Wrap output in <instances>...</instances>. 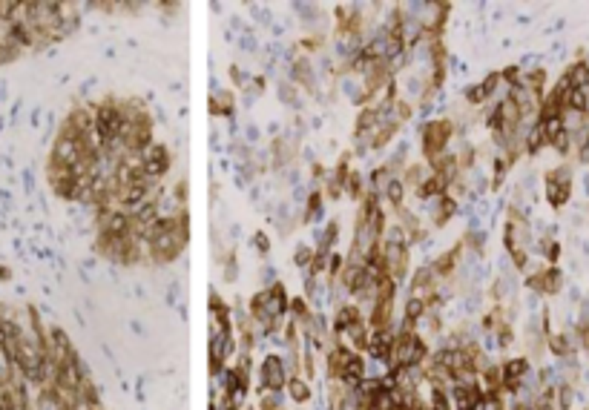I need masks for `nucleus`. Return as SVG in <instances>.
I'll return each instance as SVG.
<instances>
[{
	"label": "nucleus",
	"mask_w": 589,
	"mask_h": 410,
	"mask_svg": "<svg viewBox=\"0 0 589 410\" xmlns=\"http://www.w3.org/2000/svg\"><path fill=\"white\" fill-rule=\"evenodd\" d=\"M457 138V124H454L448 115H437V118H428L420 124V152L423 161L428 164L437 155L448 152L451 141Z\"/></svg>",
	"instance_id": "f257e3e1"
},
{
	"label": "nucleus",
	"mask_w": 589,
	"mask_h": 410,
	"mask_svg": "<svg viewBox=\"0 0 589 410\" xmlns=\"http://www.w3.org/2000/svg\"><path fill=\"white\" fill-rule=\"evenodd\" d=\"M428 353H431V342L420 330H417V333H397L391 362L400 367H408V370H420L428 362Z\"/></svg>",
	"instance_id": "f03ea898"
},
{
	"label": "nucleus",
	"mask_w": 589,
	"mask_h": 410,
	"mask_svg": "<svg viewBox=\"0 0 589 410\" xmlns=\"http://www.w3.org/2000/svg\"><path fill=\"white\" fill-rule=\"evenodd\" d=\"M543 195L552 209H563L572 198V167L558 164L543 172Z\"/></svg>",
	"instance_id": "7ed1b4c3"
},
{
	"label": "nucleus",
	"mask_w": 589,
	"mask_h": 410,
	"mask_svg": "<svg viewBox=\"0 0 589 410\" xmlns=\"http://www.w3.org/2000/svg\"><path fill=\"white\" fill-rule=\"evenodd\" d=\"M256 396L259 393H284V384H288V367H284V359L279 353H264L262 362L256 364Z\"/></svg>",
	"instance_id": "20e7f679"
},
{
	"label": "nucleus",
	"mask_w": 589,
	"mask_h": 410,
	"mask_svg": "<svg viewBox=\"0 0 589 410\" xmlns=\"http://www.w3.org/2000/svg\"><path fill=\"white\" fill-rule=\"evenodd\" d=\"M288 81L302 95L316 97L319 95V75H316V66H314V57H308V55L293 57V61L288 64Z\"/></svg>",
	"instance_id": "39448f33"
},
{
	"label": "nucleus",
	"mask_w": 589,
	"mask_h": 410,
	"mask_svg": "<svg viewBox=\"0 0 589 410\" xmlns=\"http://www.w3.org/2000/svg\"><path fill=\"white\" fill-rule=\"evenodd\" d=\"M379 250H383L386 272H388L397 284H406L408 276H411V247H406V244H383V241H379Z\"/></svg>",
	"instance_id": "423d86ee"
},
{
	"label": "nucleus",
	"mask_w": 589,
	"mask_h": 410,
	"mask_svg": "<svg viewBox=\"0 0 589 410\" xmlns=\"http://www.w3.org/2000/svg\"><path fill=\"white\" fill-rule=\"evenodd\" d=\"M138 164H141V169H144V175H149V178H156V181H161V178H167V172L173 169V152H170V147L167 144H149L141 155H138Z\"/></svg>",
	"instance_id": "0eeeda50"
},
{
	"label": "nucleus",
	"mask_w": 589,
	"mask_h": 410,
	"mask_svg": "<svg viewBox=\"0 0 589 410\" xmlns=\"http://www.w3.org/2000/svg\"><path fill=\"white\" fill-rule=\"evenodd\" d=\"M463 256H466V247H463V241L457 239L448 250H443V252H437V256L428 261V270L434 272L437 279L440 281H448L454 272L460 270V264H463Z\"/></svg>",
	"instance_id": "6e6552de"
},
{
	"label": "nucleus",
	"mask_w": 589,
	"mask_h": 410,
	"mask_svg": "<svg viewBox=\"0 0 589 410\" xmlns=\"http://www.w3.org/2000/svg\"><path fill=\"white\" fill-rule=\"evenodd\" d=\"M460 212V201L454 198V195H440V198H434L428 201V230H443L454 221V216Z\"/></svg>",
	"instance_id": "1a4fd4ad"
},
{
	"label": "nucleus",
	"mask_w": 589,
	"mask_h": 410,
	"mask_svg": "<svg viewBox=\"0 0 589 410\" xmlns=\"http://www.w3.org/2000/svg\"><path fill=\"white\" fill-rule=\"evenodd\" d=\"M394 339H397V327L388 330H371V342L365 350V359L377 362V364H386L394 356Z\"/></svg>",
	"instance_id": "9d476101"
},
{
	"label": "nucleus",
	"mask_w": 589,
	"mask_h": 410,
	"mask_svg": "<svg viewBox=\"0 0 589 410\" xmlns=\"http://www.w3.org/2000/svg\"><path fill=\"white\" fill-rule=\"evenodd\" d=\"M207 109H210L213 118H224L233 121L236 118V92L230 86H219V81H213V92L207 97Z\"/></svg>",
	"instance_id": "9b49d317"
},
{
	"label": "nucleus",
	"mask_w": 589,
	"mask_h": 410,
	"mask_svg": "<svg viewBox=\"0 0 589 410\" xmlns=\"http://www.w3.org/2000/svg\"><path fill=\"white\" fill-rule=\"evenodd\" d=\"M365 319V310L359 307L356 301H339L336 307H334V319L328 322L331 324V333L336 336V339H342L345 336V330L351 327V324H356V322H363Z\"/></svg>",
	"instance_id": "f8f14e48"
},
{
	"label": "nucleus",
	"mask_w": 589,
	"mask_h": 410,
	"mask_svg": "<svg viewBox=\"0 0 589 410\" xmlns=\"http://www.w3.org/2000/svg\"><path fill=\"white\" fill-rule=\"evenodd\" d=\"M400 132H403V124L394 118L391 109H386V112H383V121H379V127H377L374 135H371V152H383L386 147H391Z\"/></svg>",
	"instance_id": "ddd939ff"
},
{
	"label": "nucleus",
	"mask_w": 589,
	"mask_h": 410,
	"mask_svg": "<svg viewBox=\"0 0 589 410\" xmlns=\"http://www.w3.org/2000/svg\"><path fill=\"white\" fill-rule=\"evenodd\" d=\"M408 296H420V299H428L431 292L440 287V279L434 276V272L428 270V264H423V267H417V270H411V276H408Z\"/></svg>",
	"instance_id": "4468645a"
},
{
	"label": "nucleus",
	"mask_w": 589,
	"mask_h": 410,
	"mask_svg": "<svg viewBox=\"0 0 589 410\" xmlns=\"http://www.w3.org/2000/svg\"><path fill=\"white\" fill-rule=\"evenodd\" d=\"M379 201H383V207H388L391 212H397V209L406 207L408 189H406V184H403L400 175H391V178L383 184V189H379Z\"/></svg>",
	"instance_id": "2eb2a0df"
},
{
	"label": "nucleus",
	"mask_w": 589,
	"mask_h": 410,
	"mask_svg": "<svg viewBox=\"0 0 589 410\" xmlns=\"http://www.w3.org/2000/svg\"><path fill=\"white\" fill-rule=\"evenodd\" d=\"M546 350L552 353L558 362L569 359V356H578V342L572 330H558V333H549L546 336Z\"/></svg>",
	"instance_id": "dca6fc26"
},
{
	"label": "nucleus",
	"mask_w": 589,
	"mask_h": 410,
	"mask_svg": "<svg viewBox=\"0 0 589 410\" xmlns=\"http://www.w3.org/2000/svg\"><path fill=\"white\" fill-rule=\"evenodd\" d=\"M365 324L371 330H388L397 327V304H383V301H374L365 310Z\"/></svg>",
	"instance_id": "f3484780"
},
{
	"label": "nucleus",
	"mask_w": 589,
	"mask_h": 410,
	"mask_svg": "<svg viewBox=\"0 0 589 410\" xmlns=\"http://www.w3.org/2000/svg\"><path fill=\"white\" fill-rule=\"evenodd\" d=\"M325 218V198H322L319 187H314L308 195H305V207H302V216H299V224L302 227H314Z\"/></svg>",
	"instance_id": "a211bd4d"
},
{
	"label": "nucleus",
	"mask_w": 589,
	"mask_h": 410,
	"mask_svg": "<svg viewBox=\"0 0 589 410\" xmlns=\"http://www.w3.org/2000/svg\"><path fill=\"white\" fill-rule=\"evenodd\" d=\"M311 384L314 382L302 379V376H288V384H284V399H288L291 404H296V407L311 404V399H314V387Z\"/></svg>",
	"instance_id": "6ab92c4d"
},
{
	"label": "nucleus",
	"mask_w": 589,
	"mask_h": 410,
	"mask_svg": "<svg viewBox=\"0 0 589 410\" xmlns=\"http://www.w3.org/2000/svg\"><path fill=\"white\" fill-rule=\"evenodd\" d=\"M448 192V178H443V175H437V172H428V178L417 187V189H411V195L417 201H434V198H440V195H446Z\"/></svg>",
	"instance_id": "aec40b11"
},
{
	"label": "nucleus",
	"mask_w": 589,
	"mask_h": 410,
	"mask_svg": "<svg viewBox=\"0 0 589 410\" xmlns=\"http://www.w3.org/2000/svg\"><path fill=\"white\" fill-rule=\"evenodd\" d=\"M268 292V307H271V316L276 319H288V304H291V292L284 287V281H273L271 287H264Z\"/></svg>",
	"instance_id": "412c9836"
},
{
	"label": "nucleus",
	"mask_w": 589,
	"mask_h": 410,
	"mask_svg": "<svg viewBox=\"0 0 589 410\" xmlns=\"http://www.w3.org/2000/svg\"><path fill=\"white\" fill-rule=\"evenodd\" d=\"M339 232H342L339 218H328L325 224H322V227L314 232V250H325V252L336 250V244H339Z\"/></svg>",
	"instance_id": "4be33fe9"
},
{
	"label": "nucleus",
	"mask_w": 589,
	"mask_h": 410,
	"mask_svg": "<svg viewBox=\"0 0 589 410\" xmlns=\"http://www.w3.org/2000/svg\"><path fill=\"white\" fill-rule=\"evenodd\" d=\"M342 342H345L351 350H356V353H363L365 356V350H368V342H371V327L363 322H356L345 330V336H342Z\"/></svg>",
	"instance_id": "5701e85b"
},
{
	"label": "nucleus",
	"mask_w": 589,
	"mask_h": 410,
	"mask_svg": "<svg viewBox=\"0 0 589 410\" xmlns=\"http://www.w3.org/2000/svg\"><path fill=\"white\" fill-rule=\"evenodd\" d=\"M561 81L569 86V89H589V66L583 61H575L569 64L561 75Z\"/></svg>",
	"instance_id": "b1692460"
},
{
	"label": "nucleus",
	"mask_w": 589,
	"mask_h": 410,
	"mask_svg": "<svg viewBox=\"0 0 589 410\" xmlns=\"http://www.w3.org/2000/svg\"><path fill=\"white\" fill-rule=\"evenodd\" d=\"M400 178H403V184H406V189L411 192V189H417L426 178H428V164L426 161H408L406 167H403V172H400Z\"/></svg>",
	"instance_id": "393cba45"
},
{
	"label": "nucleus",
	"mask_w": 589,
	"mask_h": 410,
	"mask_svg": "<svg viewBox=\"0 0 589 410\" xmlns=\"http://www.w3.org/2000/svg\"><path fill=\"white\" fill-rule=\"evenodd\" d=\"M454 155H457V167H460V172H463V175H471L474 169H478V147H474L469 138L457 144Z\"/></svg>",
	"instance_id": "a878e982"
},
{
	"label": "nucleus",
	"mask_w": 589,
	"mask_h": 410,
	"mask_svg": "<svg viewBox=\"0 0 589 410\" xmlns=\"http://www.w3.org/2000/svg\"><path fill=\"white\" fill-rule=\"evenodd\" d=\"M460 241H463V247L471 252V256H483V252H486V232H483L478 224H474V221L466 227V232L460 236Z\"/></svg>",
	"instance_id": "bb28decb"
},
{
	"label": "nucleus",
	"mask_w": 589,
	"mask_h": 410,
	"mask_svg": "<svg viewBox=\"0 0 589 410\" xmlns=\"http://www.w3.org/2000/svg\"><path fill=\"white\" fill-rule=\"evenodd\" d=\"M276 97L282 101V106H288V109H296V112H302V92L288 81V77H284V81H279L276 84Z\"/></svg>",
	"instance_id": "cd10ccee"
},
{
	"label": "nucleus",
	"mask_w": 589,
	"mask_h": 410,
	"mask_svg": "<svg viewBox=\"0 0 589 410\" xmlns=\"http://www.w3.org/2000/svg\"><path fill=\"white\" fill-rule=\"evenodd\" d=\"M397 290H400V284H397L391 276H379V279L374 281V301L397 304Z\"/></svg>",
	"instance_id": "c85d7f7f"
},
{
	"label": "nucleus",
	"mask_w": 589,
	"mask_h": 410,
	"mask_svg": "<svg viewBox=\"0 0 589 410\" xmlns=\"http://www.w3.org/2000/svg\"><path fill=\"white\" fill-rule=\"evenodd\" d=\"M368 184H365V175L359 172V169H351L348 172V178H345V198H351L354 204L363 201V195H365Z\"/></svg>",
	"instance_id": "c756f323"
},
{
	"label": "nucleus",
	"mask_w": 589,
	"mask_h": 410,
	"mask_svg": "<svg viewBox=\"0 0 589 410\" xmlns=\"http://www.w3.org/2000/svg\"><path fill=\"white\" fill-rule=\"evenodd\" d=\"M543 149H546L543 129H541V124H535V127L526 132V138H523V155H526V158H535V155H541Z\"/></svg>",
	"instance_id": "7c9ffc66"
},
{
	"label": "nucleus",
	"mask_w": 589,
	"mask_h": 410,
	"mask_svg": "<svg viewBox=\"0 0 589 410\" xmlns=\"http://www.w3.org/2000/svg\"><path fill=\"white\" fill-rule=\"evenodd\" d=\"M221 264V279L224 284H236L239 281V256L236 250H224V256H216Z\"/></svg>",
	"instance_id": "2f4dec72"
},
{
	"label": "nucleus",
	"mask_w": 589,
	"mask_h": 410,
	"mask_svg": "<svg viewBox=\"0 0 589 410\" xmlns=\"http://www.w3.org/2000/svg\"><path fill=\"white\" fill-rule=\"evenodd\" d=\"M491 339H495V347H500V350L511 347V344H515V339H518V333H515V322L503 319V322L495 327V333H491Z\"/></svg>",
	"instance_id": "473e14b6"
},
{
	"label": "nucleus",
	"mask_w": 589,
	"mask_h": 410,
	"mask_svg": "<svg viewBox=\"0 0 589 410\" xmlns=\"http://www.w3.org/2000/svg\"><path fill=\"white\" fill-rule=\"evenodd\" d=\"M426 313H428V307H426V301H423L420 296H406V301H403V316H400V319H411V322L420 324Z\"/></svg>",
	"instance_id": "72a5a7b5"
},
{
	"label": "nucleus",
	"mask_w": 589,
	"mask_h": 410,
	"mask_svg": "<svg viewBox=\"0 0 589 410\" xmlns=\"http://www.w3.org/2000/svg\"><path fill=\"white\" fill-rule=\"evenodd\" d=\"M586 106H589V89H566L563 109H569V112H586Z\"/></svg>",
	"instance_id": "f704fd0d"
},
{
	"label": "nucleus",
	"mask_w": 589,
	"mask_h": 410,
	"mask_svg": "<svg viewBox=\"0 0 589 410\" xmlns=\"http://www.w3.org/2000/svg\"><path fill=\"white\" fill-rule=\"evenodd\" d=\"M426 399H428V410H454L451 396L446 387H428L426 390Z\"/></svg>",
	"instance_id": "c9c22d12"
},
{
	"label": "nucleus",
	"mask_w": 589,
	"mask_h": 410,
	"mask_svg": "<svg viewBox=\"0 0 589 410\" xmlns=\"http://www.w3.org/2000/svg\"><path fill=\"white\" fill-rule=\"evenodd\" d=\"M296 46H299L302 55H308V57H311L314 52L319 55V52H325V46H328V35H305Z\"/></svg>",
	"instance_id": "e433bc0d"
},
{
	"label": "nucleus",
	"mask_w": 589,
	"mask_h": 410,
	"mask_svg": "<svg viewBox=\"0 0 589 410\" xmlns=\"http://www.w3.org/2000/svg\"><path fill=\"white\" fill-rule=\"evenodd\" d=\"M555 402H558V410H572V404H575V384L558 382L555 384Z\"/></svg>",
	"instance_id": "4c0bfd02"
},
{
	"label": "nucleus",
	"mask_w": 589,
	"mask_h": 410,
	"mask_svg": "<svg viewBox=\"0 0 589 410\" xmlns=\"http://www.w3.org/2000/svg\"><path fill=\"white\" fill-rule=\"evenodd\" d=\"M391 115H394V118H397V121H400V124L406 127V124L414 118V115H417V109H414V101H408V97H403V95H400V97H397V104L391 106Z\"/></svg>",
	"instance_id": "58836bf2"
},
{
	"label": "nucleus",
	"mask_w": 589,
	"mask_h": 410,
	"mask_svg": "<svg viewBox=\"0 0 589 410\" xmlns=\"http://www.w3.org/2000/svg\"><path fill=\"white\" fill-rule=\"evenodd\" d=\"M463 104L469 106V109H480V106H486L489 101H486V95H483V89H480V84H469V86H463Z\"/></svg>",
	"instance_id": "ea45409f"
},
{
	"label": "nucleus",
	"mask_w": 589,
	"mask_h": 410,
	"mask_svg": "<svg viewBox=\"0 0 589 410\" xmlns=\"http://www.w3.org/2000/svg\"><path fill=\"white\" fill-rule=\"evenodd\" d=\"M325 264H328V252L325 250H314V259L305 270V279H322L325 276Z\"/></svg>",
	"instance_id": "a19ab883"
},
{
	"label": "nucleus",
	"mask_w": 589,
	"mask_h": 410,
	"mask_svg": "<svg viewBox=\"0 0 589 410\" xmlns=\"http://www.w3.org/2000/svg\"><path fill=\"white\" fill-rule=\"evenodd\" d=\"M227 81H230V89H248L251 72H244L239 64H230L227 66Z\"/></svg>",
	"instance_id": "79ce46f5"
},
{
	"label": "nucleus",
	"mask_w": 589,
	"mask_h": 410,
	"mask_svg": "<svg viewBox=\"0 0 589 410\" xmlns=\"http://www.w3.org/2000/svg\"><path fill=\"white\" fill-rule=\"evenodd\" d=\"M251 247L256 250V256L268 259V256H271V250H273V241H271V236H268L264 230H256L253 236H251Z\"/></svg>",
	"instance_id": "37998d69"
},
{
	"label": "nucleus",
	"mask_w": 589,
	"mask_h": 410,
	"mask_svg": "<svg viewBox=\"0 0 589 410\" xmlns=\"http://www.w3.org/2000/svg\"><path fill=\"white\" fill-rule=\"evenodd\" d=\"M256 410H284V393H259Z\"/></svg>",
	"instance_id": "c03bdc74"
},
{
	"label": "nucleus",
	"mask_w": 589,
	"mask_h": 410,
	"mask_svg": "<svg viewBox=\"0 0 589 410\" xmlns=\"http://www.w3.org/2000/svg\"><path fill=\"white\" fill-rule=\"evenodd\" d=\"M322 292H325V284H322V279H305V284H302V296L311 301V307L322 299Z\"/></svg>",
	"instance_id": "a18cd8bd"
},
{
	"label": "nucleus",
	"mask_w": 589,
	"mask_h": 410,
	"mask_svg": "<svg viewBox=\"0 0 589 410\" xmlns=\"http://www.w3.org/2000/svg\"><path fill=\"white\" fill-rule=\"evenodd\" d=\"M311 259H314V247H311V244H296L293 259H291V261H293V267L305 272V270H308V264H311Z\"/></svg>",
	"instance_id": "49530a36"
},
{
	"label": "nucleus",
	"mask_w": 589,
	"mask_h": 410,
	"mask_svg": "<svg viewBox=\"0 0 589 410\" xmlns=\"http://www.w3.org/2000/svg\"><path fill=\"white\" fill-rule=\"evenodd\" d=\"M21 57H24V49H17V46L6 44L3 37H0V66H9V64H15V61H21Z\"/></svg>",
	"instance_id": "de8ad7c7"
},
{
	"label": "nucleus",
	"mask_w": 589,
	"mask_h": 410,
	"mask_svg": "<svg viewBox=\"0 0 589 410\" xmlns=\"http://www.w3.org/2000/svg\"><path fill=\"white\" fill-rule=\"evenodd\" d=\"M187 198H190V187H187V181L181 178V181L173 187V201H176L179 207H187Z\"/></svg>",
	"instance_id": "09e8293b"
},
{
	"label": "nucleus",
	"mask_w": 589,
	"mask_h": 410,
	"mask_svg": "<svg viewBox=\"0 0 589 410\" xmlns=\"http://www.w3.org/2000/svg\"><path fill=\"white\" fill-rule=\"evenodd\" d=\"M325 175H328V167L325 164H319V161H311V181L319 187L322 181H325Z\"/></svg>",
	"instance_id": "8fccbe9b"
},
{
	"label": "nucleus",
	"mask_w": 589,
	"mask_h": 410,
	"mask_svg": "<svg viewBox=\"0 0 589 410\" xmlns=\"http://www.w3.org/2000/svg\"><path fill=\"white\" fill-rule=\"evenodd\" d=\"M156 9H158V12L164 15V21L170 24V17H173V15H179V12H181V3H158Z\"/></svg>",
	"instance_id": "3c124183"
},
{
	"label": "nucleus",
	"mask_w": 589,
	"mask_h": 410,
	"mask_svg": "<svg viewBox=\"0 0 589 410\" xmlns=\"http://www.w3.org/2000/svg\"><path fill=\"white\" fill-rule=\"evenodd\" d=\"M273 281H279V279H276V267H262V287H259V290L271 287Z\"/></svg>",
	"instance_id": "603ef678"
},
{
	"label": "nucleus",
	"mask_w": 589,
	"mask_h": 410,
	"mask_svg": "<svg viewBox=\"0 0 589 410\" xmlns=\"http://www.w3.org/2000/svg\"><path fill=\"white\" fill-rule=\"evenodd\" d=\"M147 6L144 3H118V12H124V15H141Z\"/></svg>",
	"instance_id": "864d4df0"
},
{
	"label": "nucleus",
	"mask_w": 589,
	"mask_h": 410,
	"mask_svg": "<svg viewBox=\"0 0 589 410\" xmlns=\"http://www.w3.org/2000/svg\"><path fill=\"white\" fill-rule=\"evenodd\" d=\"M575 155H578V161H581V164H589V135L583 138V144L578 147V152H575Z\"/></svg>",
	"instance_id": "5fc2aeb1"
},
{
	"label": "nucleus",
	"mask_w": 589,
	"mask_h": 410,
	"mask_svg": "<svg viewBox=\"0 0 589 410\" xmlns=\"http://www.w3.org/2000/svg\"><path fill=\"white\" fill-rule=\"evenodd\" d=\"M506 410H535V407H532V402H523V399H511V402L506 404Z\"/></svg>",
	"instance_id": "6e6d98bb"
},
{
	"label": "nucleus",
	"mask_w": 589,
	"mask_h": 410,
	"mask_svg": "<svg viewBox=\"0 0 589 410\" xmlns=\"http://www.w3.org/2000/svg\"><path fill=\"white\" fill-rule=\"evenodd\" d=\"M256 138H259V127H253V124H248V127H244V138H242V141H244V144H248V141L253 144Z\"/></svg>",
	"instance_id": "4d7b16f0"
},
{
	"label": "nucleus",
	"mask_w": 589,
	"mask_h": 410,
	"mask_svg": "<svg viewBox=\"0 0 589 410\" xmlns=\"http://www.w3.org/2000/svg\"><path fill=\"white\" fill-rule=\"evenodd\" d=\"M284 410H288V407H284Z\"/></svg>",
	"instance_id": "13d9d810"
}]
</instances>
